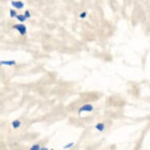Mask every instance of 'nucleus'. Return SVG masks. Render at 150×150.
I'll return each instance as SVG.
<instances>
[{"mask_svg":"<svg viewBox=\"0 0 150 150\" xmlns=\"http://www.w3.org/2000/svg\"><path fill=\"white\" fill-rule=\"evenodd\" d=\"M74 145V143L73 142H71V143H69V144H68V145H65V146H64V149H68V148H70V147H71V146H72V145Z\"/></svg>","mask_w":150,"mask_h":150,"instance_id":"nucleus-11","label":"nucleus"},{"mask_svg":"<svg viewBox=\"0 0 150 150\" xmlns=\"http://www.w3.org/2000/svg\"><path fill=\"white\" fill-rule=\"evenodd\" d=\"M95 128H96L98 131H100V132H102L104 130V129H105V124L102 123H98V124L95 126Z\"/></svg>","mask_w":150,"mask_h":150,"instance_id":"nucleus-5","label":"nucleus"},{"mask_svg":"<svg viewBox=\"0 0 150 150\" xmlns=\"http://www.w3.org/2000/svg\"><path fill=\"white\" fill-rule=\"evenodd\" d=\"M16 17L17 20L20 21L21 22H24L25 21H26V17H25V15H17Z\"/></svg>","mask_w":150,"mask_h":150,"instance_id":"nucleus-7","label":"nucleus"},{"mask_svg":"<svg viewBox=\"0 0 150 150\" xmlns=\"http://www.w3.org/2000/svg\"><path fill=\"white\" fill-rule=\"evenodd\" d=\"M12 5L13 7L17 8V9H22L24 7V3L21 1H16V2H12Z\"/></svg>","mask_w":150,"mask_h":150,"instance_id":"nucleus-3","label":"nucleus"},{"mask_svg":"<svg viewBox=\"0 0 150 150\" xmlns=\"http://www.w3.org/2000/svg\"><path fill=\"white\" fill-rule=\"evenodd\" d=\"M40 149H42V150H47V149H47V148H46V147H43V148H41Z\"/></svg>","mask_w":150,"mask_h":150,"instance_id":"nucleus-13","label":"nucleus"},{"mask_svg":"<svg viewBox=\"0 0 150 150\" xmlns=\"http://www.w3.org/2000/svg\"><path fill=\"white\" fill-rule=\"evenodd\" d=\"M25 17H26V19H28V18H30L31 17V13H30V12L28 11V10H26L25 13Z\"/></svg>","mask_w":150,"mask_h":150,"instance_id":"nucleus-10","label":"nucleus"},{"mask_svg":"<svg viewBox=\"0 0 150 150\" xmlns=\"http://www.w3.org/2000/svg\"><path fill=\"white\" fill-rule=\"evenodd\" d=\"M93 110V106L91 104H86V105H84L82 107H80L78 111V113L80 114L82 112H92Z\"/></svg>","mask_w":150,"mask_h":150,"instance_id":"nucleus-2","label":"nucleus"},{"mask_svg":"<svg viewBox=\"0 0 150 150\" xmlns=\"http://www.w3.org/2000/svg\"><path fill=\"white\" fill-rule=\"evenodd\" d=\"M17 16V12L13 10H10V17H14Z\"/></svg>","mask_w":150,"mask_h":150,"instance_id":"nucleus-9","label":"nucleus"},{"mask_svg":"<svg viewBox=\"0 0 150 150\" xmlns=\"http://www.w3.org/2000/svg\"><path fill=\"white\" fill-rule=\"evenodd\" d=\"M86 16V12H83V13H82L81 14L79 15V17H81V18H85Z\"/></svg>","mask_w":150,"mask_h":150,"instance_id":"nucleus-12","label":"nucleus"},{"mask_svg":"<svg viewBox=\"0 0 150 150\" xmlns=\"http://www.w3.org/2000/svg\"><path fill=\"white\" fill-rule=\"evenodd\" d=\"M21 122L20 120H14L13 122L12 123V126H13V127L15 128V129H17V128H18L19 127L21 126Z\"/></svg>","mask_w":150,"mask_h":150,"instance_id":"nucleus-6","label":"nucleus"},{"mask_svg":"<svg viewBox=\"0 0 150 150\" xmlns=\"http://www.w3.org/2000/svg\"><path fill=\"white\" fill-rule=\"evenodd\" d=\"M16 64V62L15 61H2L0 62V64H5V65H14Z\"/></svg>","mask_w":150,"mask_h":150,"instance_id":"nucleus-4","label":"nucleus"},{"mask_svg":"<svg viewBox=\"0 0 150 150\" xmlns=\"http://www.w3.org/2000/svg\"><path fill=\"white\" fill-rule=\"evenodd\" d=\"M13 28L16 30H17L18 32H20L21 35H24L26 34V32H27V28L25 26V25H23V24H19V25H15L13 26Z\"/></svg>","mask_w":150,"mask_h":150,"instance_id":"nucleus-1","label":"nucleus"},{"mask_svg":"<svg viewBox=\"0 0 150 150\" xmlns=\"http://www.w3.org/2000/svg\"><path fill=\"white\" fill-rule=\"evenodd\" d=\"M31 150H39L40 149V145H32V147H31V149H30Z\"/></svg>","mask_w":150,"mask_h":150,"instance_id":"nucleus-8","label":"nucleus"},{"mask_svg":"<svg viewBox=\"0 0 150 150\" xmlns=\"http://www.w3.org/2000/svg\"><path fill=\"white\" fill-rule=\"evenodd\" d=\"M3 1H5V0H3Z\"/></svg>","mask_w":150,"mask_h":150,"instance_id":"nucleus-14","label":"nucleus"}]
</instances>
